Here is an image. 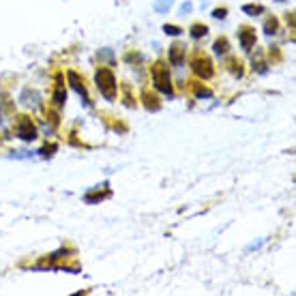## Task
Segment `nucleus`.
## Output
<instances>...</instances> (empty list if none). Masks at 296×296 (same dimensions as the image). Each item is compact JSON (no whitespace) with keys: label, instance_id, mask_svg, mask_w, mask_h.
I'll return each mask as SVG.
<instances>
[{"label":"nucleus","instance_id":"obj_1","mask_svg":"<svg viewBox=\"0 0 296 296\" xmlns=\"http://www.w3.org/2000/svg\"><path fill=\"white\" fill-rule=\"evenodd\" d=\"M150 75H153V84L159 92H163L165 97H174V86H172L170 69L165 67L163 62H157L155 67L150 69Z\"/></svg>","mask_w":296,"mask_h":296},{"label":"nucleus","instance_id":"obj_2","mask_svg":"<svg viewBox=\"0 0 296 296\" xmlns=\"http://www.w3.org/2000/svg\"><path fill=\"white\" fill-rule=\"evenodd\" d=\"M95 79H97V88L101 90V95H103L107 101H114L116 99V75L112 73L110 69H99L95 73Z\"/></svg>","mask_w":296,"mask_h":296},{"label":"nucleus","instance_id":"obj_3","mask_svg":"<svg viewBox=\"0 0 296 296\" xmlns=\"http://www.w3.org/2000/svg\"><path fill=\"white\" fill-rule=\"evenodd\" d=\"M191 69L193 73H196L200 79H211L213 77V62L206 58V56H196V58L191 60Z\"/></svg>","mask_w":296,"mask_h":296},{"label":"nucleus","instance_id":"obj_4","mask_svg":"<svg viewBox=\"0 0 296 296\" xmlns=\"http://www.w3.org/2000/svg\"><path fill=\"white\" fill-rule=\"evenodd\" d=\"M17 135H19V140H24V142L37 140V127L32 125V120L28 116L17 118Z\"/></svg>","mask_w":296,"mask_h":296},{"label":"nucleus","instance_id":"obj_5","mask_svg":"<svg viewBox=\"0 0 296 296\" xmlns=\"http://www.w3.org/2000/svg\"><path fill=\"white\" fill-rule=\"evenodd\" d=\"M67 79H69V84H71V88H73L79 97H82L86 103H88V90H86V86L82 84V79H79V75L75 73V71H67Z\"/></svg>","mask_w":296,"mask_h":296},{"label":"nucleus","instance_id":"obj_6","mask_svg":"<svg viewBox=\"0 0 296 296\" xmlns=\"http://www.w3.org/2000/svg\"><path fill=\"white\" fill-rule=\"evenodd\" d=\"M19 101H21V103H24L26 107H37V105H39V101H41V97H39V92H37V90L24 88V90H21V95H19Z\"/></svg>","mask_w":296,"mask_h":296},{"label":"nucleus","instance_id":"obj_7","mask_svg":"<svg viewBox=\"0 0 296 296\" xmlns=\"http://www.w3.org/2000/svg\"><path fill=\"white\" fill-rule=\"evenodd\" d=\"M238 39H241V47L249 52V49L256 45V30H251V28H243V30L238 32Z\"/></svg>","mask_w":296,"mask_h":296},{"label":"nucleus","instance_id":"obj_8","mask_svg":"<svg viewBox=\"0 0 296 296\" xmlns=\"http://www.w3.org/2000/svg\"><path fill=\"white\" fill-rule=\"evenodd\" d=\"M170 62L174 64V67H183V62H185V47L183 45L170 47Z\"/></svg>","mask_w":296,"mask_h":296},{"label":"nucleus","instance_id":"obj_9","mask_svg":"<svg viewBox=\"0 0 296 296\" xmlns=\"http://www.w3.org/2000/svg\"><path fill=\"white\" fill-rule=\"evenodd\" d=\"M54 101H56V105L58 107H62L64 101H67V92H64V84H62L60 75H58V86H56V90H54Z\"/></svg>","mask_w":296,"mask_h":296},{"label":"nucleus","instance_id":"obj_10","mask_svg":"<svg viewBox=\"0 0 296 296\" xmlns=\"http://www.w3.org/2000/svg\"><path fill=\"white\" fill-rule=\"evenodd\" d=\"M213 52L217 54V56H226V54L230 52V43H228V39H226V37H219L217 41L213 43Z\"/></svg>","mask_w":296,"mask_h":296},{"label":"nucleus","instance_id":"obj_11","mask_svg":"<svg viewBox=\"0 0 296 296\" xmlns=\"http://www.w3.org/2000/svg\"><path fill=\"white\" fill-rule=\"evenodd\" d=\"M189 34L193 39H202V37H206V34H208V28L204 24H193L189 28Z\"/></svg>","mask_w":296,"mask_h":296},{"label":"nucleus","instance_id":"obj_12","mask_svg":"<svg viewBox=\"0 0 296 296\" xmlns=\"http://www.w3.org/2000/svg\"><path fill=\"white\" fill-rule=\"evenodd\" d=\"M172 4H174L172 0H155V2H153V9H155L157 13H168V11L172 9Z\"/></svg>","mask_w":296,"mask_h":296},{"label":"nucleus","instance_id":"obj_13","mask_svg":"<svg viewBox=\"0 0 296 296\" xmlns=\"http://www.w3.org/2000/svg\"><path fill=\"white\" fill-rule=\"evenodd\" d=\"M243 13L256 17V15H262V13H264V6H260V4H243Z\"/></svg>","mask_w":296,"mask_h":296},{"label":"nucleus","instance_id":"obj_14","mask_svg":"<svg viewBox=\"0 0 296 296\" xmlns=\"http://www.w3.org/2000/svg\"><path fill=\"white\" fill-rule=\"evenodd\" d=\"M163 32L170 34V37H180V34H183V28L172 26V24H165V26H163Z\"/></svg>","mask_w":296,"mask_h":296},{"label":"nucleus","instance_id":"obj_15","mask_svg":"<svg viewBox=\"0 0 296 296\" xmlns=\"http://www.w3.org/2000/svg\"><path fill=\"white\" fill-rule=\"evenodd\" d=\"M264 32H266V34H275V32H277V19H275V17H269V19H266Z\"/></svg>","mask_w":296,"mask_h":296},{"label":"nucleus","instance_id":"obj_16","mask_svg":"<svg viewBox=\"0 0 296 296\" xmlns=\"http://www.w3.org/2000/svg\"><path fill=\"white\" fill-rule=\"evenodd\" d=\"M196 97H200V99H211L213 92L208 90V88H204V86H196Z\"/></svg>","mask_w":296,"mask_h":296},{"label":"nucleus","instance_id":"obj_17","mask_svg":"<svg viewBox=\"0 0 296 296\" xmlns=\"http://www.w3.org/2000/svg\"><path fill=\"white\" fill-rule=\"evenodd\" d=\"M241 67H243V64H241V62H236V60L230 62V71H232V73H234L236 77H241V75H243V69H241Z\"/></svg>","mask_w":296,"mask_h":296},{"label":"nucleus","instance_id":"obj_18","mask_svg":"<svg viewBox=\"0 0 296 296\" xmlns=\"http://www.w3.org/2000/svg\"><path fill=\"white\" fill-rule=\"evenodd\" d=\"M144 99H146V107H148V110H159V103H157V99H155V97L150 99V97H148V92H146V95H144Z\"/></svg>","mask_w":296,"mask_h":296},{"label":"nucleus","instance_id":"obj_19","mask_svg":"<svg viewBox=\"0 0 296 296\" xmlns=\"http://www.w3.org/2000/svg\"><path fill=\"white\" fill-rule=\"evenodd\" d=\"M191 11H193V4L191 2H183V4H180V9H178L180 15H189Z\"/></svg>","mask_w":296,"mask_h":296},{"label":"nucleus","instance_id":"obj_20","mask_svg":"<svg viewBox=\"0 0 296 296\" xmlns=\"http://www.w3.org/2000/svg\"><path fill=\"white\" fill-rule=\"evenodd\" d=\"M226 15H228V9H215L213 11V17L215 19H226Z\"/></svg>","mask_w":296,"mask_h":296}]
</instances>
